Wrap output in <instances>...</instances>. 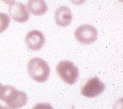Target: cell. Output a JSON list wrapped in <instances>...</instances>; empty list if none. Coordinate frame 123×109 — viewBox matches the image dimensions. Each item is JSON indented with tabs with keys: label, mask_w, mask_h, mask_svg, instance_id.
<instances>
[{
	"label": "cell",
	"mask_w": 123,
	"mask_h": 109,
	"mask_svg": "<svg viewBox=\"0 0 123 109\" xmlns=\"http://www.w3.org/2000/svg\"><path fill=\"white\" fill-rule=\"evenodd\" d=\"M72 3L75 5H81L85 2L86 0H70Z\"/></svg>",
	"instance_id": "7c38bea8"
},
{
	"label": "cell",
	"mask_w": 123,
	"mask_h": 109,
	"mask_svg": "<svg viewBox=\"0 0 123 109\" xmlns=\"http://www.w3.org/2000/svg\"><path fill=\"white\" fill-rule=\"evenodd\" d=\"M32 109H54L51 105L48 103H37Z\"/></svg>",
	"instance_id": "8fae6325"
},
{
	"label": "cell",
	"mask_w": 123,
	"mask_h": 109,
	"mask_svg": "<svg viewBox=\"0 0 123 109\" xmlns=\"http://www.w3.org/2000/svg\"><path fill=\"white\" fill-rule=\"evenodd\" d=\"M27 72L31 78L38 82H44L50 74V68L47 62L40 58H34L27 64Z\"/></svg>",
	"instance_id": "7a4b0ae2"
},
{
	"label": "cell",
	"mask_w": 123,
	"mask_h": 109,
	"mask_svg": "<svg viewBox=\"0 0 123 109\" xmlns=\"http://www.w3.org/2000/svg\"><path fill=\"white\" fill-rule=\"evenodd\" d=\"M3 84H2L1 83H0V92H1V89H2V87H3Z\"/></svg>",
	"instance_id": "9a60e30c"
},
{
	"label": "cell",
	"mask_w": 123,
	"mask_h": 109,
	"mask_svg": "<svg viewBox=\"0 0 123 109\" xmlns=\"http://www.w3.org/2000/svg\"><path fill=\"white\" fill-rule=\"evenodd\" d=\"M105 89V84L99 78L94 77L89 79L81 87L83 96L88 98H94L100 95Z\"/></svg>",
	"instance_id": "5b68a950"
},
{
	"label": "cell",
	"mask_w": 123,
	"mask_h": 109,
	"mask_svg": "<svg viewBox=\"0 0 123 109\" xmlns=\"http://www.w3.org/2000/svg\"><path fill=\"white\" fill-rule=\"evenodd\" d=\"M98 37V31L94 26L85 24L79 26L75 31V37L77 41L83 45H89L95 42Z\"/></svg>",
	"instance_id": "277c9868"
},
{
	"label": "cell",
	"mask_w": 123,
	"mask_h": 109,
	"mask_svg": "<svg viewBox=\"0 0 123 109\" xmlns=\"http://www.w3.org/2000/svg\"><path fill=\"white\" fill-rule=\"evenodd\" d=\"M45 42L44 34L41 31L33 30L27 33L25 37V42L31 50L37 51L42 48Z\"/></svg>",
	"instance_id": "52a82bcc"
},
{
	"label": "cell",
	"mask_w": 123,
	"mask_h": 109,
	"mask_svg": "<svg viewBox=\"0 0 123 109\" xmlns=\"http://www.w3.org/2000/svg\"><path fill=\"white\" fill-rule=\"evenodd\" d=\"M72 12L66 6H61L55 12V20L57 25L65 27L70 24L72 21Z\"/></svg>",
	"instance_id": "ba28073f"
},
{
	"label": "cell",
	"mask_w": 123,
	"mask_h": 109,
	"mask_svg": "<svg viewBox=\"0 0 123 109\" xmlns=\"http://www.w3.org/2000/svg\"><path fill=\"white\" fill-rule=\"evenodd\" d=\"M0 100L11 109H18L26 105L28 100L27 94L18 91L11 86H3L0 92Z\"/></svg>",
	"instance_id": "6da1fadb"
},
{
	"label": "cell",
	"mask_w": 123,
	"mask_h": 109,
	"mask_svg": "<svg viewBox=\"0 0 123 109\" xmlns=\"http://www.w3.org/2000/svg\"><path fill=\"white\" fill-rule=\"evenodd\" d=\"M0 109H11L9 107H8L6 106H2L0 104Z\"/></svg>",
	"instance_id": "5bb4252c"
},
{
	"label": "cell",
	"mask_w": 123,
	"mask_h": 109,
	"mask_svg": "<svg viewBox=\"0 0 123 109\" xmlns=\"http://www.w3.org/2000/svg\"><path fill=\"white\" fill-rule=\"evenodd\" d=\"M3 2L6 4H8V5H11L12 3H13L14 2L15 0H2Z\"/></svg>",
	"instance_id": "4fadbf2b"
},
{
	"label": "cell",
	"mask_w": 123,
	"mask_h": 109,
	"mask_svg": "<svg viewBox=\"0 0 123 109\" xmlns=\"http://www.w3.org/2000/svg\"><path fill=\"white\" fill-rule=\"evenodd\" d=\"M11 23V19L6 13L0 12V34L5 32L8 28Z\"/></svg>",
	"instance_id": "30bf717a"
},
{
	"label": "cell",
	"mask_w": 123,
	"mask_h": 109,
	"mask_svg": "<svg viewBox=\"0 0 123 109\" xmlns=\"http://www.w3.org/2000/svg\"><path fill=\"white\" fill-rule=\"evenodd\" d=\"M56 71L61 79L69 85L75 84L79 76V69L72 61L63 60L56 67Z\"/></svg>",
	"instance_id": "3957f363"
},
{
	"label": "cell",
	"mask_w": 123,
	"mask_h": 109,
	"mask_svg": "<svg viewBox=\"0 0 123 109\" xmlns=\"http://www.w3.org/2000/svg\"><path fill=\"white\" fill-rule=\"evenodd\" d=\"M27 8L30 12L36 16L42 15L48 10L45 0H29Z\"/></svg>",
	"instance_id": "9c48e42d"
},
{
	"label": "cell",
	"mask_w": 123,
	"mask_h": 109,
	"mask_svg": "<svg viewBox=\"0 0 123 109\" xmlns=\"http://www.w3.org/2000/svg\"><path fill=\"white\" fill-rule=\"evenodd\" d=\"M8 12L12 19L20 23L26 22L30 16L26 5L21 3H12L9 5Z\"/></svg>",
	"instance_id": "8992f818"
}]
</instances>
